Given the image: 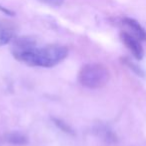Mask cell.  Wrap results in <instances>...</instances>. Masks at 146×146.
Masks as SVG:
<instances>
[{
    "mask_svg": "<svg viewBox=\"0 0 146 146\" xmlns=\"http://www.w3.org/2000/svg\"><path fill=\"white\" fill-rule=\"evenodd\" d=\"M67 55L68 48L66 46L50 44L39 48L36 47L23 55L18 61L29 66L50 68L64 60Z\"/></svg>",
    "mask_w": 146,
    "mask_h": 146,
    "instance_id": "cell-1",
    "label": "cell"
},
{
    "mask_svg": "<svg viewBox=\"0 0 146 146\" xmlns=\"http://www.w3.org/2000/svg\"><path fill=\"white\" fill-rule=\"evenodd\" d=\"M110 72L108 68L100 63H89L80 69L78 81L82 86L89 89L102 88L108 83Z\"/></svg>",
    "mask_w": 146,
    "mask_h": 146,
    "instance_id": "cell-2",
    "label": "cell"
},
{
    "mask_svg": "<svg viewBox=\"0 0 146 146\" xmlns=\"http://www.w3.org/2000/svg\"><path fill=\"white\" fill-rule=\"evenodd\" d=\"M11 43V53L16 60H19L24 54L37 47L36 40L31 36L15 37Z\"/></svg>",
    "mask_w": 146,
    "mask_h": 146,
    "instance_id": "cell-3",
    "label": "cell"
},
{
    "mask_svg": "<svg viewBox=\"0 0 146 146\" xmlns=\"http://www.w3.org/2000/svg\"><path fill=\"white\" fill-rule=\"evenodd\" d=\"M120 38H121L122 42L124 43L126 47L130 50V52L132 53L134 57L138 60H141L144 56V51L143 47H142L140 40L135 37L134 35H132L131 33L128 32H123L120 33Z\"/></svg>",
    "mask_w": 146,
    "mask_h": 146,
    "instance_id": "cell-4",
    "label": "cell"
},
{
    "mask_svg": "<svg viewBox=\"0 0 146 146\" xmlns=\"http://www.w3.org/2000/svg\"><path fill=\"white\" fill-rule=\"evenodd\" d=\"M16 37V27L12 22L0 20V46L12 42Z\"/></svg>",
    "mask_w": 146,
    "mask_h": 146,
    "instance_id": "cell-5",
    "label": "cell"
},
{
    "mask_svg": "<svg viewBox=\"0 0 146 146\" xmlns=\"http://www.w3.org/2000/svg\"><path fill=\"white\" fill-rule=\"evenodd\" d=\"M122 24L125 25L130 31L131 34L134 35L135 37H137L139 40L145 41L146 40V31L143 27L140 25V23L138 21H136L135 19L130 18V17H124L122 19Z\"/></svg>",
    "mask_w": 146,
    "mask_h": 146,
    "instance_id": "cell-6",
    "label": "cell"
},
{
    "mask_svg": "<svg viewBox=\"0 0 146 146\" xmlns=\"http://www.w3.org/2000/svg\"><path fill=\"white\" fill-rule=\"evenodd\" d=\"M4 139L6 142L12 144V145H17V146H23L26 145L28 143V138L26 135H24L23 133L18 131H13L10 133H7L4 136Z\"/></svg>",
    "mask_w": 146,
    "mask_h": 146,
    "instance_id": "cell-7",
    "label": "cell"
},
{
    "mask_svg": "<svg viewBox=\"0 0 146 146\" xmlns=\"http://www.w3.org/2000/svg\"><path fill=\"white\" fill-rule=\"evenodd\" d=\"M96 131H97L98 135L100 136V138H102V140H104L106 143L113 144L117 141V137H116L115 133L106 126H100L96 129Z\"/></svg>",
    "mask_w": 146,
    "mask_h": 146,
    "instance_id": "cell-8",
    "label": "cell"
},
{
    "mask_svg": "<svg viewBox=\"0 0 146 146\" xmlns=\"http://www.w3.org/2000/svg\"><path fill=\"white\" fill-rule=\"evenodd\" d=\"M122 62L124 63V64L126 65V66L128 67V68H130L132 71H133L135 74H137L138 76H141V77H145V72H144V70H142L141 68H140L138 65H136L134 62H132L130 59L128 58H123L122 59Z\"/></svg>",
    "mask_w": 146,
    "mask_h": 146,
    "instance_id": "cell-9",
    "label": "cell"
},
{
    "mask_svg": "<svg viewBox=\"0 0 146 146\" xmlns=\"http://www.w3.org/2000/svg\"><path fill=\"white\" fill-rule=\"evenodd\" d=\"M52 120H53V122H54L55 125L58 126L62 131L66 132V133H69V134L74 133L73 130H72V128H71L67 123H65L64 121H62V120H60V119H57V118H52Z\"/></svg>",
    "mask_w": 146,
    "mask_h": 146,
    "instance_id": "cell-10",
    "label": "cell"
},
{
    "mask_svg": "<svg viewBox=\"0 0 146 146\" xmlns=\"http://www.w3.org/2000/svg\"><path fill=\"white\" fill-rule=\"evenodd\" d=\"M40 1L52 7L61 6V5L63 4V2H64V0H40Z\"/></svg>",
    "mask_w": 146,
    "mask_h": 146,
    "instance_id": "cell-11",
    "label": "cell"
},
{
    "mask_svg": "<svg viewBox=\"0 0 146 146\" xmlns=\"http://www.w3.org/2000/svg\"><path fill=\"white\" fill-rule=\"evenodd\" d=\"M0 11L2 13H4V14L8 15V16H14L15 13L13 12L12 10H10V9H8L7 7H4L2 6V5H0Z\"/></svg>",
    "mask_w": 146,
    "mask_h": 146,
    "instance_id": "cell-12",
    "label": "cell"
}]
</instances>
